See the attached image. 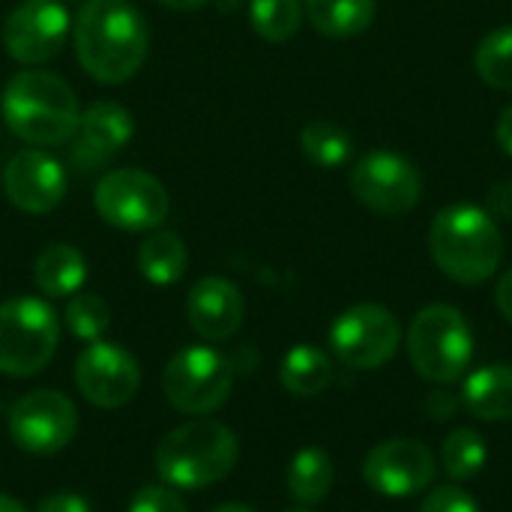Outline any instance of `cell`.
I'll use <instances>...</instances> for the list:
<instances>
[{"label": "cell", "mask_w": 512, "mask_h": 512, "mask_svg": "<svg viewBox=\"0 0 512 512\" xmlns=\"http://www.w3.org/2000/svg\"><path fill=\"white\" fill-rule=\"evenodd\" d=\"M78 63L99 84L129 81L147 60L150 30L132 0H87L72 24Z\"/></svg>", "instance_id": "6da1fadb"}, {"label": "cell", "mask_w": 512, "mask_h": 512, "mask_svg": "<svg viewBox=\"0 0 512 512\" xmlns=\"http://www.w3.org/2000/svg\"><path fill=\"white\" fill-rule=\"evenodd\" d=\"M3 123L15 138L33 147H57L75 138L81 108L75 90L39 66L15 72L0 96Z\"/></svg>", "instance_id": "7a4b0ae2"}, {"label": "cell", "mask_w": 512, "mask_h": 512, "mask_svg": "<svg viewBox=\"0 0 512 512\" xmlns=\"http://www.w3.org/2000/svg\"><path fill=\"white\" fill-rule=\"evenodd\" d=\"M429 252L447 279L459 285H483L501 267L504 237L498 222L483 207L450 204L432 219Z\"/></svg>", "instance_id": "3957f363"}, {"label": "cell", "mask_w": 512, "mask_h": 512, "mask_svg": "<svg viewBox=\"0 0 512 512\" xmlns=\"http://www.w3.org/2000/svg\"><path fill=\"white\" fill-rule=\"evenodd\" d=\"M240 459L237 435L216 420H192L168 432L156 447V474L171 489H207L222 483Z\"/></svg>", "instance_id": "277c9868"}, {"label": "cell", "mask_w": 512, "mask_h": 512, "mask_svg": "<svg viewBox=\"0 0 512 512\" xmlns=\"http://www.w3.org/2000/svg\"><path fill=\"white\" fill-rule=\"evenodd\" d=\"M408 357L420 378L456 384L474 360V330L468 318L447 303L420 309L408 327Z\"/></svg>", "instance_id": "5b68a950"}, {"label": "cell", "mask_w": 512, "mask_h": 512, "mask_svg": "<svg viewBox=\"0 0 512 512\" xmlns=\"http://www.w3.org/2000/svg\"><path fill=\"white\" fill-rule=\"evenodd\" d=\"M60 342L57 312L42 297H12L0 303V372L30 378L42 372Z\"/></svg>", "instance_id": "8992f818"}, {"label": "cell", "mask_w": 512, "mask_h": 512, "mask_svg": "<svg viewBox=\"0 0 512 512\" xmlns=\"http://www.w3.org/2000/svg\"><path fill=\"white\" fill-rule=\"evenodd\" d=\"M231 387V363L207 345H189L177 351L162 372V390L168 402L192 417H207L222 408L231 396Z\"/></svg>", "instance_id": "52a82bcc"}, {"label": "cell", "mask_w": 512, "mask_h": 512, "mask_svg": "<svg viewBox=\"0 0 512 512\" xmlns=\"http://www.w3.org/2000/svg\"><path fill=\"white\" fill-rule=\"evenodd\" d=\"M96 213L120 231H156L168 216V189L141 168H117L99 177L93 192Z\"/></svg>", "instance_id": "ba28073f"}, {"label": "cell", "mask_w": 512, "mask_h": 512, "mask_svg": "<svg viewBox=\"0 0 512 512\" xmlns=\"http://www.w3.org/2000/svg\"><path fill=\"white\" fill-rule=\"evenodd\" d=\"M402 342L399 318L381 303H357L330 327V348L348 369H378L390 363Z\"/></svg>", "instance_id": "9c48e42d"}, {"label": "cell", "mask_w": 512, "mask_h": 512, "mask_svg": "<svg viewBox=\"0 0 512 512\" xmlns=\"http://www.w3.org/2000/svg\"><path fill=\"white\" fill-rule=\"evenodd\" d=\"M351 192L378 216H402L420 204L423 174L396 150H372L351 168Z\"/></svg>", "instance_id": "30bf717a"}, {"label": "cell", "mask_w": 512, "mask_h": 512, "mask_svg": "<svg viewBox=\"0 0 512 512\" xmlns=\"http://www.w3.org/2000/svg\"><path fill=\"white\" fill-rule=\"evenodd\" d=\"M9 438L33 456L66 450L78 432V411L57 390H33L9 408Z\"/></svg>", "instance_id": "8fae6325"}, {"label": "cell", "mask_w": 512, "mask_h": 512, "mask_svg": "<svg viewBox=\"0 0 512 512\" xmlns=\"http://www.w3.org/2000/svg\"><path fill=\"white\" fill-rule=\"evenodd\" d=\"M72 33L69 12L60 0H21L3 24V45L12 60L42 66L54 60Z\"/></svg>", "instance_id": "7c38bea8"}, {"label": "cell", "mask_w": 512, "mask_h": 512, "mask_svg": "<svg viewBox=\"0 0 512 512\" xmlns=\"http://www.w3.org/2000/svg\"><path fill=\"white\" fill-rule=\"evenodd\" d=\"M438 462L423 441L390 438L363 459V480L384 498H414L435 483Z\"/></svg>", "instance_id": "4fadbf2b"}, {"label": "cell", "mask_w": 512, "mask_h": 512, "mask_svg": "<svg viewBox=\"0 0 512 512\" xmlns=\"http://www.w3.org/2000/svg\"><path fill=\"white\" fill-rule=\"evenodd\" d=\"M78 393L96 408H123L141 384L135 357L114 342H90L75 360Z\"/></svg>", "instance_id": "5bb4252c"}, {"label": "cell", "mask_w": 512, "mask_h": 512, "mask_svg": "<svg viewBox=\"0 0 512 512\" xmlns=\"http://www.w3.org/2000/svg\"><path fill=\"white\" fill-rule=\"evenodd\" d=\"M66 168L42 147L18 150L3 168V192L21 213L42 216L54 210L66 195Z\"/></svg>", "instance_id": "9a60e30c"}, {"label": "cell", "mask_w": 512, "mask_h": 512, "mask_svg": "<svg viewBox=\"0 0 512 512\" xmlns=\"http://www.w3.org/2000/svg\"><path fill=\"white\" fill-rule=\"evenodd\" d=\"M135 135V120L129 108L120 102H93L87 111H81L78 132L72 138V162L78 168H93L108 162L114 153H120Z\"/></svg>", "instance_id": "2e32d148"}, {"label": "cell", "mask_w": 512, "mask_h": 512, "mask_svg": "<svg viewBox=\"0 0 512 512\" xmlns=\"http://www.w3.org/2000/svg\"><path fill=\"white\" fill-rule=\"evenodd\" d=\"M186 315L192 330L207 342L231 339L246 315L243 294L234 282L222 276H204L192 285L186 297Z\"/></svg>", "instance_id": "e0dca14e"}, {"label": "cell", "mask_w": 512, "mask_h": 512, "mask_svg": "<svg viewBox=\"0 0 512 512\" xmlns=\"http://www.w3.org/2000/svg\"><path fill=\"white\" fill-rule=\"evenodd\" d=\"M462 405L471 417L486 423L512 420V366L492 363L471 372L462 384Z\"/></svg>", "instance_id": "ac0fdd59"}, {"label": "cell", "mask_w": 512, "mask_h": 512, "mask_svg": "<svg viewBox=\"0 0 512 512\" xmlns=\"http://www.w3.org/2000/svg\"><path fill=\"white\" fill-rule=\"evenodd\" d=\"M33 279L45 297H54V300L72 297L87 282V261L75 246L51 243L39 252V258L33 264Z\"/></svg>", "instance_id": "d6986e66"}, {"label": "cell", "mask_w": 512, "mask_h": 512, "mask_svg": "<svg viewBox=\"0 0 512 512\" xmlns=\"http://www.w3.org/2000/svg\"><path fill=\"white\" fill-rule=\"evenodd\" d=\"M189 264V252L180 234L174 231H150L138 246V270L150 285H174L183 279Z\"/></svg>", "instance_id": "ffe728a7"}, {"label": "cell", "mask_w": 512, "mask_h": 512, "mask_svg": "<svg viewBox=\"0 0 512 512\" xmlns=\"http://www.w3.org/2000/svg\"><path fill=\"white\" fill-rule=\"evenodd\" d=\"M309 24L333 39H354L375 21V0H306Z\"/></svg>", "instance_id": "44dd1931"}, {"label": "cell", "mask_w": 512, "mask_h": 512, "mask_svg": "<svg viewBox=\"0 0 512 512\" xmlns=\"http://www.w3.org/2000/svg\"><path fill=\"white\" fill-rule=\"evenodd\" d=\"M279 381L291 396L309 399L330 387L333 381V363L330 357L315 345H294L279 366Z\"/></svg>", "instance_id": "7402d4cb"}, {"label": "cell", "mask_w": 512, "mask_h": 512, "mask_svg": "<svg viewBox=\"0 0 512 512\" xmlns=\"http://www.w3.org/2000/svg\"><path fill=\"white\" fill-rule=\"evenodd\" d=\"M288 492L297 504L303 507H315L321 504L330 489H333V462L324 450L318 447H306L300 450L291 465H288Z\"/></svg>", "instance_id": "603a6c76"}, {"label": "cell", "mask_w": 512, "mask_h": 512, "mask_svg": "<svg viewBox=\"0 0 512 512\" xmlns=\"http://www.w3.org/2000/svg\"><path fill=\"white\" fill-rule=\"evenodd\" d=\"M300 150L312 165L333 171L351 159L354 138L345 126H339L333 120H312L300 132Z\"/></svg>", "instance_id": "cb8c5ba5"}, {"label": "cell", "mask_w": 512, "mask_h": 512, "mask_svg": "<svg viewBox=\"0 0 512 512\" xmlns=\"http://www.w3.org/2000/svg\"><path fill=\"white\" fill-rule=\"evenodd\" d=\"M486 462H489V447L477 429H468V426L453 429L447 441L441 444V468L456 483L477 477L486 468Z\"/></svg>", "instance_id": "d4e9b609"}, {"label": "cell", "mask_w": 512, "mask_h": 512, "mask_svg": "<svg viewBox=\"0 0 512 512\" xmlns=\"http://www.w3.org/2000/svg\"><path fill=\"white\" fill-rule=\"evenodd\" d=\"M303 3L300 0H252L249 3V24L267 42H288L303 24Z\"/></svg>", "instance_id": "484cf974"}, {"label": "cell", "mask_w": 512, "mask_h": 512, "mask_svg": "<svg viewBox=\"0 0 512 512\" xmlns=\"http://www.w3.org/2000/svg\"><path fill=\"white\" fill-rule=\"evenodd\" d=\"M474 66L489 87L512 90V24H501L480 39Z\"/></svg>", "instance_id": "4316f807"}, {"label": "cell", "mask_w": 512, "mask_h": 512, "mask_svg": "<svg viewBox=\"0 0 512 512\" xmlns=\"http://www.w3.org/2000/svg\"><path fill=\"white\" fill-rule=\"evenodd\" d=\"M111 309L99 294H72L66 306V327L81 342H99L108 333Z\"/></svg>", "instance_id": "83f0119b"}, {"label": "cell", "mask_w": 512, "mask_h": 512, "mask_svg": "<svg viewBox=\"0 0 512 512\" xmlns=\"http://www.w3.org/2000/svg\"><path fill=\"white\" fill-rule=\"evenodd\" d=\"M129 512H189L171 486H144L132 495Z\"/></svg>", "instance_id": "f1b7e54d"}, {"label": "cell", "mask_w": 512, "mask_h": 512, "mask_svg": "<svg viewBox=\"0 0 512 512\" xmlns=\"http://www.w3.org/2000/svg\"><path fill=\"white\" fill-rule=\"evenodd\" d=\"M420 512H483L480 504L459 486H441L426 495Z\"/></svg>", "instance_id": "f546056e"}, {"label": "cell", "mask_w": 512, "mask_h": 512, "mask_svg": "<svg viewBox=\"0 0 512 512\" xmlns=\"http://www.w3.org/2000/svg\"><path fill=\"white\" fill-rule=\"evenodd\" d=\"M495 222L498 219H504V222H510L512 219V180H498V183H492L489 186V192H486V207H483Z\"/></svg>", "instance_id": "4dcf8cb0"}, {"label": "cell", "mask_w": 512, "mask_h": 512, "mask_svg": "<svg viewBox=\"0 0 512 512\" xmlns=\"http://www.w3.org/2000/svg\"><path fill=\"white\" fill-rule=\"evenodd\" d=\"M36 512H93L90 504L81 498V495H72V492H54L48 498L39 501V510Z\"/></svg>", "instance_id": "1f68e13d"}, {"label": "cell", "mask_w": 512, "mask_h": 512, "mask_svg": "<svg viewBox=\"0 0 512 512\" xmlns=\"http://www.w3.org/2000/svg\"><path fill=\"white\" fill-rule=\"evenodd\" d=\"M426 411H429L432 420H450V417L459 411V402H456L453 393L435 390V393H429V399H426Z\"/></svg>", "instance_id": "d6a6232c"}, {"label": "cell", "mask_w": 512, "mask_h": 512, "mask_svg": "<svg viewBox=\"0 0 512 512\" xmlns=\"http://www.w3.org/2000/svg\"><path fill=\"white\" fill-rule=\"evenodd\" d=\"M495 306L501 312V318L512 324V270H507L501 279H498V288H495Z\"/></svg>", "instance_id": "836d02e7"}, {"label": "cell", "mask_w": 512, "mask_h": 512, "mask_svg": "<svg viewBox=\"0 0 512 512\" xmlns=\"http://www.w3.org/2000/svg\"><path fill=\"white\" fill-rule=\"evenodd\" d=\"M495 138H498V144H501V150L507 153L512 159V102L501 111V117H498V126H495Z\"/></svg>", "instance_id": "e575fe53"}, {"label": "cell", "mask_w": 512, "mask_h": 512, "mask_svg": "<svg viewBox=\"0 0 512 512\" xmlns=\"http://www.w3.org/2000/svg\"><path fill=\"white\" fill-rule=\"evenodd\" d=\"M159 3L168 9H177V12H192V9H201L207 0H159Z\"/></svg>", "instance_id": "d590c367"}, {"label": "cell", "mask_w": 512, "mask_h": 512, "mask_svg": "<svg viewBox=\"0 0 512 512\" xmlns=\"http://www.w3.org/2000/svg\"><path fill=\"white\" fill-rule=\"evenodd\" d=\"M0 512H27V507L21 501L9 498V495H0Z\"/></svg>", "instance_id": "8d00e7d4"}, {"label": "cell", "mask_w": 512, "mask_h": 512, "mask_svg": "<svg viewBox=\"0 0 512 512\" xmlns=\"http://www.w3.org/2000/svg\"><path fill=\"white\" fill-rule=\"evenodd\" d=\"M213 512H255L252 507H246V504H222V507H216Z\"/></svg>", "instance_id": "74e56055"}, {"label": "cell", "mask_w": 512, "mask_h": 512, "mask_svg": "<svg viewBox=\"0 0 512 512\" xmlns=\"http://www.w3.org/2000/svg\"><path fill=\"white\" fill-rule=\"evenodd\" d=\"M285 512H312V510H285Z\"/></svg>", "instance_id": "f35d334b"}]
</instances>
